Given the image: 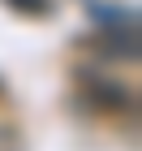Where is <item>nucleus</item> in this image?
Here are the masks:
<instances>
[{
	"mask_svg": "<svg viewBox=\"0 0 142 151\" xmlns=\"http://www.w3.org/2000/svg\"><path fill=\"white\" fill-rule=\"evenodd\" d=\"M86 95L99 99L103 108H112V112H133V91H125L121 82H99V78H91V82H86Z\"/></svg>",
	"mask_w": 142,
	"mask_h": 151,
	"instance_id": "2",
	"label": "nucleus"
},
{
	"mask_svg": "<svg viewBox=\"0 0 142 151\" xmlns=\"http://www.w3.org/2000/svg\"><path fill=\"white\" fill-rule=\"evenodd\" d=\"M95 47H103V56H116V60H138V22L103 26L95 35Z\"/></svg>",
	"mask_w": 142,
	"mask_h": 151,
	"instance_id": "1",
	"label": "nucleus"
},
{
	"mask_svg": "<svg viewBox=\"0 0 142 151\" xmlns=\"http://www.w3.org/2000/svg\"><path fill=\"white\" fill-rule=\"evenodd\" d=\"M13 9H22V13H43L47 9V0H9Z\"/></svg>",
	"mask_w": 142,
	"mask_h": 151,
	"instance_id": "4",
	"label": "nucleus"
},
{
	"mask_svg": "<svg viewBox=\"0 0 142 151\" xmlns=\"http://www.w3.org/2000/svg\"><path fill=\"white\" fill-rule=\"evenodd\" d=\"M0 151H26L22 129H17V125H9V121H0Z\"/></svg>",
	"mask_w": 142,
	"mask_h": 151,
	"instance_id": "3",
	"label": "nucleus"
}]
</instances>
